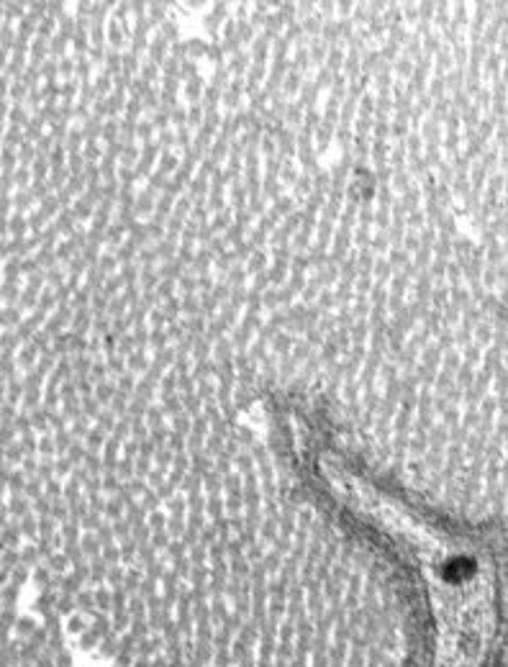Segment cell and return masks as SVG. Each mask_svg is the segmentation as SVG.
Listing matches in <instances>:
<instances>
[{
	"instance_id": "cell-1",
	"label": "cell",
	"mask_w": 508,
	"mask_h": 667,
	"mask_svg": "<svg viewBox=\"0 0 508 667\" xmlns=\"http://www.w3.org/2000/svg\"><path fill=\"white\" fill-rule=\"evenodd\" d=\"M355 508L409 547L421 565L436 621L434 667H485L493 639V588L477 562L462 560L434 529L344 470H326Z\"/></svg>"
}]
</instances>
